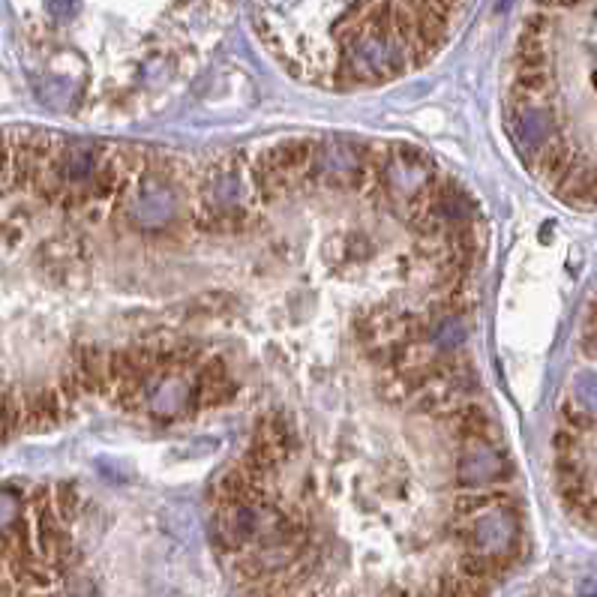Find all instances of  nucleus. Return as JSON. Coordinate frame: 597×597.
<instances>
[{
  "label": "nucleus",
  "instance_id": "nucleus-1",
  "mask_svg": "<svg viewBox=\"0 0 597 597\" xmlns=\"http://www.w3.org/2000/svg\"><path fill=\"white\" fill-rule=\"evenodd\" d=\"M408 66V54L402 42L381 30H357L345 36L342 42V57H339V72L348 84H378L396 78Z\"/></svg>",
  "mask_w": 597,
  "mask_h": 597
},
{
  "label": "nucleus",
  "instance_id": "nucleus-2",
  "mask_svg": "<svg viewBox=\"0 0 597 597\" xmlns=\"http://www.w3.org/2000/svg\"><path fill=\"white\" fill-rule=\"evenodd\" d=\"M435 177H438L435 162L417 147L396 144L381 159V189L390 198V204L399 210L420 213L435 189Z\"/></svg>",
  "mask_w": 597,
  "mask_h": 597
},
{
  "label": "nucleus",
  "instance_id": "nucleus-3",
  "mask_svg": "<svg viewBox=\"0 0 597 597\" xmlns=\"http://www.w3.org/2000/svg\"><path fill=\"white\" fill-rule=\"evenodd\" d=\"M459 534H462L468 552L483 555L498 564H504L522 543V525H519V513L513 504H498V507H489V510L471 516Z\"/></svg>",
  "mask_w": 597,
  "mask_h": 597
},
{
  "label": "nucleus",
  "instance_id": "nucleus-4",
  "mask_svg": "<svg viewBox=\"0 0 597 597\" xmlns=\"http://www.w3.org/2000/svg\"><path fill=\"white\" fill-rule=\"evenodd\" d=\"M279 519H282V513L261 495L249 498V501L225 504V507H219L216 519H213V540L219 549L237 552L243 546H255Z\"/></svg>",
  "mask_w": 597,
  "mask_h": 597
},
{
  "label": "nucleus",
  "instance_id": "nucleus-5",
  "mask_svg": "<svg viewBox=\"0 0 597 597\" xmlns=\"http://www.w3.org/2000/svg\"><path fill=\"white\" fill-rule=\"evenodd\" d=\"M309 174L327 189H354L366 174V153L348 138L327 135L321 141H312Z\"/></svg>",
  "mask_w": 597,
  "mask_h": 597
},
{
  "label": "nucleus",
  "instance_id": "nucleus-6",
  "mask_svg": "<svg viewBox=\"0 0 597 597\" xmlns=\"http://www.w3.org/2000/svg\"><path fill=\"white\" fill-rule=\"evenodd\" d=\"M177 189L159 171H144L126 198V219L138 231H162L177 216Z\"/></svg>",
  "mask_w": 597,
  "mask_h": 597
},
{
  "label": "nucleus",
  "instance_id": "nucleus-7",
  "mask_svg": "<svg viewBox=\"0 0 597 597\" xmlns=\"http://www.w3.org/2000/svg\"><path fill=\"white\" fill-rule=\"evenodd\" d=\"M309 156H312V141L306 138H285L267 147L255 162H252V177L264 201L288 192L291 180L300 171H309Z\"/></svg>",
  "mask_w": 597,
  "mask_h": 597
},
{
  "label": "nucleus",
  "instance_id": "nucleus-8",
  "mask_svg": "<svg viewBox=\"0 0 597 597\" xmlns=\"http://www.w3.org/2000/svg\"><path fill=\"white\" fill-rule=\"evenodd\" d=\"M201 210L210 219V228H219L225 219L240 216L246 204V183L237 162H213L201 177Z\"/></svg>",
  "mask_w": 597,
  "mask_h": 597
},
{
  "label": "nucleus",
  "instance_id": "nucleus-9",
  "mask_svg": "<svg viewBox=\"0 0 597 597\" xmlns=\"http://www.w3.org/2000/svg\"><path fill=\"white\" fill-rule=\"evenodd\" d=\"M510 138L513 147L519 150V156L534 165L537 156L558 138V126L549 108H543L540 102H510Z\"/></svg>",
  "mask_w": 597,
  "mask_h": 597
},
{
  "label": "nucleus",
  "instance_id": "nucleus-10",
  "mask_svg": "<svg viewBox=\"0 0 597 597\" xmlns=\"http://www.w3.org/2000/svg\"><path fill=\"white\" fill-rule=\"evenodd\" d=\"M420 216H423L426 234H456V231L471 225L474 204H471V198L465 195L462 186L444 183V186L432 189V195L426 198Z\"/></svg>",
  "mask_w": 597,
  "mask_h": 597
},
{
  "label": "nucleus",
  "instance_id": "nucleus-11",
  "mask_svg": "<svg viewBox=\"0 0 597 597\" xmlns=\"http://www.w3.org/2000/svg\"><path fill=\"white\" fill-rule=\"evenodd\" d=\"M504 477H510V462L498 444H468L456 459V483L465 489H486L501 483Z\"/></svg>",
  "mask_w": 597,
  "mask_h": 597
},
{
  "label": "nucleus",
  "instance_id": "nucleus-12",
  "mask_svg": "<svg viewBox=\"0 0 597 597\" xmlns=\"http://www.w3.org/2000/svg\"><path fill=\"white\" fill-rule=\"evenodd\" d=\"M195 408L192 399V378L180 375V372H168L159 381H153V387L147 390V414L156 420H171L180 417L183 411Z\"/></svg>",
  "mask_w": 597,
  "mask_h": 597
},
{
  "label": "nucleus",
  "instance_id": "nucleus-13",
  "mask_svg": "<svg viewBox=\"0 0 597 597\" xmlns=\"http://www.w3.org/2000/svg\"><path fill=\"white\" fill-rule=\"evenodd\" d=\"M555 192L570 204V207H591L594 204V168L591 162H576L558 183Z\"/></svg>",
  "mask_w": 597,
  "mask_h": 597
},
{
  "label": "nucleus",
  "instance_id": "nucleus-14",
  "mask_svg": "<svg viewBox=\"0 0 597 597\" xmlns=\"http://www.w3.org/2000/svg\"><path fill=\"white\" fill-rule=\"evenodd\" d=\"M426 336H429V345H432L438 354H450V351H456V348L465 342V336H468L465 318L456 315V312H444L441 318H435V321L429 324Z\"/></svg>",
  "mask_w": 597,
  "mask_h": 597
},
{
  "label": "nucleus",
  "instance_id": "nucleus-15",
  "mask_svg": "<svg viewBox=\"0 0 597 597\" xmlns=\"http://www.w3.org/2000/svg\"><path fill=\"white\" fill-rule=\"evenodd\" d=\"M570 405H576L579 411L594 417V375L591 372H579L570 384Z\"/></svg>",
  "mask_w": 597,
  "mask_h": 597
},
{
  "label": "nucleus",
  "instance_id": "nucleus-16",
  "mask_svg": "<svg viewBox=\"0 0 597 597\" xmlns=\"http://www.w3.org/2000/svg\"><path fill=\"white\" fill-rule=\"evenodd\" d=\"M51 504H54V513L60 516V522L72 519L75 510H78V486L75 483H57L54 492H51Z\"/></svg>",
  "mask_w": 597,
  "mask_h": 597
},
{
  "label": "nucleus",
  "instance_id": "nucleus-17",
  "mask_svg": "<svg viewBox=\"0 0 597 597\" xmlns=\"http://www.w3.org/2000/svg\"><path fill=\"white\" fill-rule=\"evenodd\" d=\"M48 15H57V21H72L78 15V3H48Z\"/></svg>",
  "mask_w": 597,
  "mask_h": 597
}]
</instances>
